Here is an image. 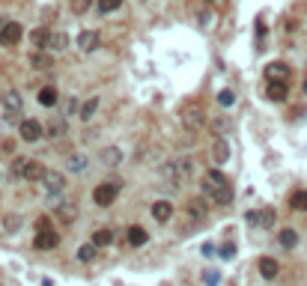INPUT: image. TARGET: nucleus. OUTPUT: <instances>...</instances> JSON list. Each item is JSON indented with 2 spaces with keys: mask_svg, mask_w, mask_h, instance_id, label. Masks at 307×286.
Segmentation results:
<instances>
[{
  "mask_svg": "<svg viewBox=\"0 0 307 286\" xmlns=\"http://www.w3.org/2000/svg\"><path fill=\"white\" fill-rule=\"evenodd\" d=\"M164 167H167L164 173H167V176H170L173 182L179 185V182L191 179V173H194V167H197V164H194V158H191V155H182V158L170 161V164H164Z\"/></svg>",
  "mask_w": 307,
  "mask_h": 286,
  "instance_id": "obj_1",
  "label": "nucleus"
},
{
  "mask_svg": "<svg viewBox=\"0 0 307 286\" xmlns=\"http://www.w3.org/2000/svg\"><path fill=\"white\" fill-rule=\"evenodd\" d=\"M116 197H119V185H116V182H102V185H96V188H93V200H96V206H99V209L113 206V203H116Z\"/></svg>",
  "mask_w": 307,
  "mask_h": 286,
  "instance_id": "obj_2",
  "label": "nucleus"
},
{
  "mask_svg": "<svg viewBox=\"0 0 307 286\" xmlns=\"http://www.w3.org/2000/svg\"><path fill=\"white\" fill-rule=\"evenodd\" d=\"M21 39H24V27L18 21H6L0 27V48H15Z\"/></svg>",
  "mask_w": 307,
  "mask_h": 286,
  "instance_id": "obj_3",
  "label": "nucleus"
},
{
  "mask_svg": "<svg viewBox=\"0 0 307 286\" xmlns=\"http://www.w3.org/2000/svg\"><path fill=\"white\" fill-rule=\"evenodd\" d=\"M203 191H206V197H212L218 191H233V188H230V182H227V176L221 170H209L203 176Z\"/></svg>",
  "mask_w": 307,
  "mask_h": 286,
  "instance_id": "obj_4",
  "label": "nucleus"
},
{
  "mask_svg": "<svg viewBox=\"0 0 307 286\" xmlns=\"http://www.w3.org/2000/svg\"><path fill=\"white\" fill-rule=\"evenodd\" d=\"M18 134H21V140H27V143H39V140H42V134H45V128H42L39 120L27 117V120H21V123H18Z\"/></svg>",
  "mask_w": 307,
  "mask_h": 286,
  "instance_id": "obj_5",
  "label": "nucleus"
},
{
  "mask_svg": "<svg viewBox=\"0 0 307 286\" xmlns=\"http://www.w3.org/2000/svg\"><path fill=\"white\" fill-rule=\"evenodd\" d=\"M45 173H48V167H45L42 161L24 158V167H21V179H24V182H42Z\"/></svg>",
  "mask_w": 307,
  "mask_h": 286,
  "instance_id": "obj_6",
  "label": "nucleus"
},
{
  "mask_svg": "<svg viewBox=\"0 0 307 286\" xmlns=\"http://www.w3.org/2000/svg\"><path fill=\"white\" fill-rule=\"evenodd\" d=\"M33 248L36 251H54V248H60V233H57V230H42V233H36Z\"/></svg>",
  "mask_w": 307,
  "mask_h": 286,
  "instance_id": "obj_7",
  "label": "nucleus"
},
{
  "mask_svg": "<svg viewBox=\"0 0 307 286\" xmlns=\"http://www.w3.org/2000/svg\"><path fill=\"white\" fill-rule=\"evenodd\" d=\"M42 185H45V191H48L51 197H60V194L66 191V176H63L60 170H48L45 179H42Z\"/></svg>",
  "mask_w": 307,
  "mask_h": 286,
  "instance_id": "obj_8",
  "label": "nucleus"
},
{
  "mask_svg": "<svg viewBox=\"0 0 307 286\" xmlns=\"http://www.w3.org/2000/svg\"><path fill=\"white\" fill-rule=\"evenodd\" d=\"M149 215H152V218H155L158 223H167L173 215H176V209H173L170 200H155V203L149 206Z\"/></svg>",
  "mask_w": 307,
  "mask_h": 286,
  "instance_id": "obj_9",
  "label": "nucleus"
},
{
  "mask_svg": "<svg viewBox=\"0 0 307 286\" xmlns=\"http://www.w3.org/2000/svg\"><path fill=\"white\" fill-rule=\"evenodd\" d=\"M99 164L102 167H119L122 164V149L119 146H102L99 149Z\"/></svg>",
  "mask_w": 307,
  "mask_h": 286,
  "instance_id": "obj_10",
  "label": "nucleus"
},
{
  "mask_svg": "<svg viewBox=\"0 0 307 286\" xmlns=\"http://www.w3.org/2000/svg\"><path fill=\"white\" fill-rule=\"evenodd\" d=\"M54 215H57L60 223H75V218H78V203H72V200L57 203V206H54Z\"/></svg>",
  "mask_w": 307,
  "mask_h": 286,
  "instance_id": "obj_11",
  "label": "nucleus"
},
{
  "mask_svg": "<svg viewBox=\"0 0 307 286\" xmlns=\"http://www.w3.org/2000/svg\"><path fill=\"white\" fill-rule=\"evenodd\" d=\"M126 242H129L132 248H143V245L149 242V233H146L140 223H132V226L126 230Z\"/></svg>",
  "mask_w": 307,
  "mask_h": 286,
  "instance_id": "obj_12",
  "label": "nucleus"
},
{
  "mask_svg": "<svg viewBox=\"0 0 307 286\" xmlns=\"http://www.w3.org/2000/svg\"><path fill=\"white\" fill-rule=\"evenodd\" d=\"M99 42H102V39H99L96 30H84L81 36H78V48H81L84 54H93V51L99 48Z\"/></svg>",
  "mask_w": 307,
  "mask_h": 286,
  "instance_id": "obj_13",
  "label": "nucleus"
},
{
  "mask_svg": "<svg viewBox=\"0 0 307 286\" xmlns=\"http://www.w3.org/2000/svg\"><path fill=\"white\" fill-rule=\"evenodd\" d=\"M87 167H90V158H87L84 152H75V155H69L66 158V170L69 173H75V176L87 173Z\"/></svg>",
  "mask_w": 307,
  "mask_h": 286,
  "instance_id": "obj_14",
  "label": "nucleus"
},
{
  "mask_svg": "<svg viewBox=\"0 0 307 286\" xmlns=\"http://www.w3.org/2000/svg\"><path fill=\"white\" fill-rule=\"evenodd\" d=\"M36 98H39V104H42V107H57V104H60V93H57V87H54V84L42 87Z\"/></svg>",
  "mask_w": 307,
  "mask_h": 286,
  "instance_id": "obj_15",
  "label": "nucleus"
},
{
  "mask_svg": "<svg viewBox=\"0 0 307 286\" xmlns=\"http://www.w3.org/2000/svg\"><path fill=\"white\" fill-rule=\"evenodd\" d=\"M0 101H3V107H6L9 113H18V110L24 107V98H21V93H18V90H6Z\"/></svg>",
  "mask_w": 307,
  "mask_h": 286,
  "instance_id": "obj_16",
  "label": "nucleus"
},
{
  "mask_svg": "<svg viewBox=\"0 0 307 286\" xmlns=\"http://www.w3.org/2000/svg\"><path fill=\"white\" fill-rule=\"evenodd\" d=\"M274 209H263V212H248V221L251 223H260V226H266V230H272L274 226Z\"/></svg>",
  "mask_w": 307,
  "mask_h": 286,
  "instance_id": "obj_17",
  "label": "nucleus"
},
{
  "mask_svg": "<svg viewBox=\"0 0 307 286\" xmlns=\"http://www.w3.org/2000/svg\"><path fill=\"white\" fill-rule=\"evenodd\" d=\"M260 274H263L266 280H274V277L280 274V262H277L274 256H263V259H260Z\"/></svg>",
  "mask_w": 307,
  "mask_h": 286,
  "instance_id": "obj_18",
  "label": "nucleus"
},
{
  "mask_svg": "<svg viewBox=\"0 0 307 286\" xmlns=\"http://www.w3.org/2000/svg\"><path fill=\"white\" fill-rule=\"evenodd\" d=\"M188 215L191 218H206L209 215V200L206 197H191L188 200Z\"/></svg>",
  "mask_w": 307,
  "mask_h": 286,
  "instance_id": "obj_19",
  "label": "nucleus"
},
{
  "mask_svg": "<svg viewBox=\"0 0 307 286\" xmlns=\"http://www.w3.org/2000/svg\"><path fill=\"white\" fill-rule=\"evenodd\" d=\"M266 95H269L272 101H283V98L289 95V87H286V81H269V87H266Z\"/></svg>",
  "mask_w": 307,
  "mask_h": 286,
  "instance_id": "obj_20",
  "label": "nucleus"
},
{
  "mask_svg": "<svg viewBox=\"0 0 307 286\" xmlns=\"http://www.w3.org/2000/svg\"><path fill=\"white\" fill-rule=\"evenodd\" d=\"M212 158H215V164H218V167H221V164H227V158H230V146H227V140H224V137H215Z\"/></svg>",
  "mask_w": 307,
  "mask_h": 286,
  "instance_id": "obj_21",
  "label": "nucleus"
},
{
  "mask_svg": "<svg viewBox=\"0 0 307 286\" xmlns=\"http://www.w3.org/2000/svg\"><path fill=\"white\" fill-rule=\"evenodd\" d=\"M277 242H280V248L292 251V248L298 245V233H295L292 226H286V230H280V233H277Z\"/></svg>",
  "mask_w": 307,
  "mask_h": 286,
  "instance_id": "obj_22",
  "label": "nucleus"
},
{
  "mask_svg": "<svg viewBox=\"0 0 307 286\" xmlns=\"http://www.w3.org/2000/svg\"><path fill=\"white\" fill-rule=\"evenodd\" d=\"M286 72H289V66L280 63V60H274V63L266 66V75H269V81H283V78H286Z\"/></svg>",
  "mask_w": 307,
  "mask_h": 286,
  "instance_id": "obj_23",
  "label": "nucleus"
},
{
  "mask_svg": "<svg viewBox=\"0 0 307 286\" xmlns=\"http://www.w3.org/2000/svg\"><path fill=\"white\" fill-rule=\"evenodd\" d=\"M96 110H99V95H93L90 101H84V104H81V123H93Z\"/></svg>",
  "mask_w": 307,
  "mask_h": 286,
  "instance_id": "obj_24",
  "label": "nucleus"
},
{
  "mask_svg": "<svg viewBox=\"0 0 307 286\" xmlns=\"http://www.w3.org/2000/svg\"><path fill=\"white\" fill-rule=\"evenodd\" d=\"M110 242H113V233H110V230H96V233H93V236H90V245H96V248H107V245H110Z\"/></svg>",
  "mask_w": 307,
  "mask_h": 286,
  "instance_id": "obj_25",
  "label": "nucleus"
},
{
  "mask_svg": "<svg viewBox=\"0 0 307 286\" xmlns=\"http://www.w3.org/2000/svg\"><path fill=\"white\" fill-rule=\"evenodd\" d=\"M66 48H69L66 33H51V39H48V54H51V51H66Z\"/></svg>",
  "mask_w": 307,
  "mask_h": 286,
  "instance_id": "obj_26",
  "label": "nucleus"
},
{
  "mask_svg": "<svg viewBox=\"0 0 307 286\" xmlns=\"http://www.w3.org/2000/svg\"><path fill=\"white\" fill-rule=\"evenodd\" d=\"M289 206H292L295 212H307V188L292 191V197H289Z\"/></svg>",
  "mask_w": 307,
  "mask_h": 286,
  "instance_id": "obj_27",
  "label": "nucleus"
},
{
  "mask_svg": "<svg viewBox=\"0 0 307 286\" xmlns=\"http://www.w3.org/2000/svg\"><path fill=\"white\" fill-rule=\"evenodd\" d=\"M48 39H51V30H45V27H36V30L30 33L33 48H45V51H48Z\"/></svg>",
  "mask_w": 307,
  "mask_h": 286,
  "instance_id": "obj_28",
  "label": "nucleus"
},
{
  "mask_svg": "<svg viewBox=\"0 0 307 286\" xmlns=\"http://www.w3.org/2000/svg\"><path fill=\"white\" fill-rule=\"evenodd\" d=\"M30 66L51 72V69H54V57H51V54H33V57H30Z\"/></svg>",
  "mask_w": 307,
  "mask_h": 286,
  "instance_id": "obj_29",
  "label": "nucleus"
},
{
  "mask_svg": "<svg viewBox=\"0 0 307 286\" xmlns=\"http://www.w3.org/2000/svg\"><path fill=\"white\" fill-rule=\"evenodd\" d=\"M96 256H99V248H96V245H81V248H78V259H81V262H96Z\"/></svg>",
  "mask_w": 307,
  "mask_h": 286,
  "instance_id": "obj_30",
  "label": "nucleus"
},
{
  "mask_svg": "<svg viewBox=\"0 0 307 286\" xmlns=\"http://www.w3.org/2000/svg\"><path fill=\"white\" fill-rule=\"evenodd\" d=\"M66 120H51V126L45 128V134H48V137H51V140H54V137H63V134H66Z\"/></svg>",
  "mask_w": 307,
  "mask_h": 286,
  "instance_id": "obj_31",
  "label": "nucleus"
},
{
  "mask_svg": "<svg viewBox=\"0 0 307 286\" xmlns=\"http://www.w3.org/2000/svg\"><path fill=\"white\" fill-rule=\"evenodd\" d=\"M18 226H21V215H15V212L3 215V230H6V233H15Z\"/></svg>",
  "mask_w": 307,
  "mask_h": 286,
  "instance_id": "obj_32",
  "label": "nucleus"
},
{
  "mask_svg": "<svg viewBox=\"0 0 307 286\" xmlns=\"http://www.w3.org/2000/svg\"><path fill=\"white\" fill-rule=\"evenodd\" d=\"M96 6H99V12H116L119 6H122V0H96Z\"/></svg>",
  "mask_w": 307,
  "mask_h": 286,
  "instance_id": "obj_33",
  "label": "nucleus"
},
{
  "mask_svg": "<svg viewBox=\"0 0 307 286\" xmlns=\"http://www.w3.org/2000/svg\"><path fill=\"white\" fill-rule=\"evenodd\" d=\"M218 101H221L224 107H233V104H236V95H233V90H221V93H218Z\"/></svg>",
  "mask_w": 307,
  "mask_h": 286,
  "instance_id": "obj_34",
  "label": "nucleus"
},
{
  "mask_svg": "<svg viewBox=\"0 0 307 286\" xmlns=\"http://www.w3.org/2000/svg\"><path fill=\"white\" fill-rule=\"evenodd\" d=\"M42 230H54V226H51V218H48V215L36 218V233H42Z\"/></svg>",
  "mask_w": 307,
  "mask_h": 286,
  "instance_id": "obj_35",
  "label": "nucleus"
},
{
  "mask_svg": "<svg viewBox=\"0 0 307 286\" xmlns=\"http://www.w3.org/2000/svg\"><path fill=\"white\" fill-rule=\"evenodd\" d=\"M72 9L81 15V12H87V9H90V0H72Z\"/></svg>",
  "mask_w": 307,
  "mask_h": 286,
  "instance_id": "obj_36",
  "label": "nucleus"
},
{
  "mask_svg": "<svg viewBox=\"0 0 307 286\" xmlns=\"http://www.w3.org/2000/svg\"><path fill=\"white\" fill-rule=\"evenodd\" d=\"M66 113L72 117V113H81V104H78V98H69L66 101Z\"/></svg>",
  "mask_w": 307,
  "mask_h": 286,
  "instance_id": "obj_37",
  "label": "nucleus"
},
{
  "mask_svg": "<svg viewBox=\"0 0 307 286\" xmlns=\"http://www.w3.org/2000/svg\"><path fill=\"white\" fill-rule=\"evenodd\" d=\"M0 149H3V152H6V155H9V152H12V149H15V143H12V140H3V143H0Z\"/></svg>",
  "mask_w": 307,
  "mask_h": 286,
  "instance_id": "obj_38",
  "label": "nucleus"
},
{
  "mask_svg": "<svg viewBox=\"0 0 307 286\" xmlns=\"http://www.w3.org/2000/svg\"><path fill=\"white\" fill-rule=\"evenodd\" d=\"M224 128H227V120H224V117H218V120H215V131H224Z\"/></svg>",
  "mask_w": 307,
  "mask_h": 286,
  "instance_id": "obj_39",
  "label": "nucleus"
},
{
  "mask_svg": "<svg viewBox=\"0 0 307 286\" xmlns=\"http://www.w3.org/2000/svg\"><path fill=\"white\" fill-rule=\"evenodd\" d=\"M236 254V248H233V245H224V248H221V256H233Z\"/></svg>",
  "mask_w": 307,
  "mask_h": 286,
  "instance_id": "obj_40",
  "label": "nucleus"
},
{
  "mask_svg": "<svg viewBox=\"0 0 307 286\" xmlns=\"http://www.w3.org/2000/svg\"><path fill=\"white\" fill-rule=\"evenodd\" d=\"M218 280H221V277H218L215 271H206V283H218Z\"/></svg>",
  "mask_w": 307,
  "mask_h": 286,
  "instance_id": "obj_41",
  "label": "nucleus"
},
{
  "mask_svg": "<svg viewBox=\"0 0 307 286\" xmlns=\"http://www.w3.org/2000/svg\"><path fill=\"white\" fill-rule=\"evenodd\" d=\"M304 93H307V81H304Z\"/></svg>",
  "mask_w": 307,
  "mask_h": 286,
  "instance_id": "obj_42",
  "label": "nucleus"
},
{
  "mask_svg": "<svg viewBox=\"0 0 307 286\" xmlns=\"http://www.w3.org/2000/svg\"><path fill=\"white\" fill-rule=\"evenodd\" d=\"M3 24H6V21H0V27H3Z\"/></svg>",
  "mask_w": 307,
  "mask_h": 286,
  "instance_id": "obj_43",
  "label": "nucleus"
},
{
  "mask_svg": "<svg viewBox=\"0 0 307 286\" xmlns=\"http://www.w3.org/2000/svg\"><path fill=\"white\" fill-rule=\"evenodd\" d=\"M206 3H212V0H206Z\"/></svg>",
  "mask_w": 307,
  "mask_h": 286,
  "instance_id": "obj_44",
  "label": "nucleus"
}]
</instances>
